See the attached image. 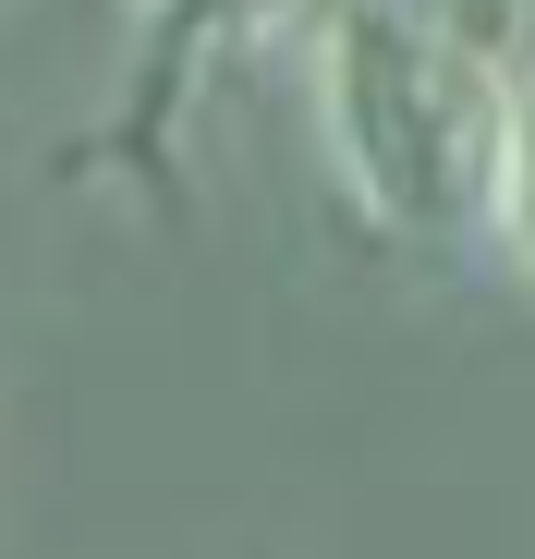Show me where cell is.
Masks as SVG:
<instances>
[{"mask_svg": "<svg viewBox=\"0 0 535 559\" xmlns=\"http://www.w3.org/2000/svg\"><path fill=\"white\" fill-rule=\"evenodd\" d=\"M487 243L535 280V98H523V134H511V182H499V231Z\"/></svg>", "mask_w": 535, "mask_h": 559, "instance_id": "obj_3", "label": "cell"}, {"mask_svg": "<svg viewBox=\"0 0 535 559\" xmlns=\"http://www.w3.org/2000/svg\"><path fill=\"white\" fill-rule=\"evenodd\" d=\"M281 13H305V0H146V110H134V134H170L183 85H195L219 49L268 37Z\"/></svg>", "mask_w": 535, "mask_h": 559, "instance_id": "obj_2", "label": "cell"}, {"mask_svg": "<svg viewBox=\"0 0 535 559\" xmlns=\"http://www.w3.org/2000/svg\"><path fill=\"white\" fill-rule=\"evenodd\" d=\"M317 134L341 195L390 243H487L523 134V85L487 37L414 0H329L317 13Z\"/></svg>", "mask_w": 535, "mask_h": 559, "instance_id": "obj_1", "label": "cell"}]
</instances>
